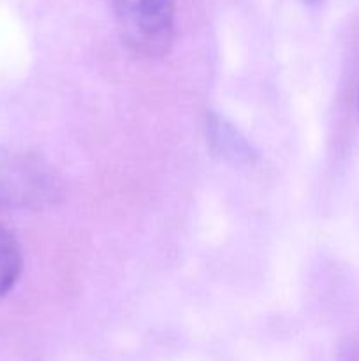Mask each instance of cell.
I'll return each instance as SVG.
<instances>
[{"mask_svg":"<svg viewBox=\"0 0 359 361\" xmlns=\"http://www.w3.org/2000/svg\"><path fill=\"white\" fill-rule=\"evenodd\" d=\"M62 196L51 166L27 152L0 148V207L42 208Z\"/></svg>","mask_w":359,"mask_h":361,"instance_id":"obj_1","label":"cell"},{"mask_svg":"<svg viewBox=\"0 0 359 361\" xmlns=\"http://www.w3.org/2000/svg\"><path fill=\"white\" fill-rule=\"evenodd\" d=\"M125 44L148 59L164 56L175 41L172 0H111Z\"/></svg>","mask_w":359,"mask_h":361,"instance_id":"obj_2","label":"cell"},{"mask_svg":"<svg viewBox=\"0 0 359 361\" xmlns=\"http://www.w3.org/2000/svg\"><path fill=\"white\" fill-rule=\"evenodd\" d=\"M23 268V257L13 233L0 224V298L14 288Z\"/></svg>","mask_w":359,"mask_h":361,"instance_id":"obj_3","label":"cell"},{"mask_svg":"<svg viewBox=\"0 0 359 361\" xmlns=\"http://www.w3.org/2000/svg\"><path fill=\"white\" fill-rule=\"evenodd\" d=\"M210 137L211 143L215 145L218 152L225 157L234 159L236 162L243 161V159L250 157L248 145L245 143L241 136H238L231 123H225L220 118H211L210 120Z\"/></svg>","mask_w":359,"mask_h":361,"instance_id":"obj_4","label":"cell"},{"mask_svg":"<svg viewBox=\"0 0 359 361\" xmlns=\"http://www.w3.org/2000/svg\"><path fill=\"white\" fill-rule=\"evenodd\" d=\"M308 2H310V0H308Z\"/></svg>","mask_w":359,"mask_h":361,"instance_id":"obj_5","label":"cell"}]
</instances>
